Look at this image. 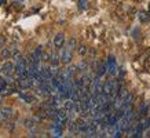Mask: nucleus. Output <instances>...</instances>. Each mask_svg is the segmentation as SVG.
<instances>
[{
	"label": "nucleus",
	"instance_id": "nucleus-1",
	"mask_svg": "<svg viewBox=\"0 0 150 138\" xmlns=\"http://www.w3.org/2000/svg\"><path fill=\"white\" fill-rule=\"evenodd\" d=\"M59 60L64 65H69L73 60V51L69 50L68 47H62L61 53H59Z\"/></svg>",
	"mask_w": 150,
	"mask_h": 138
},
{
	"label": "nucleus",
	"instance_id": "nucleus-2",
	"mask_svg": "<svg viewBox=\"0 0 150 138\" xmlns=\"http://www.w3.org/2000/svg\"><path fill=\"white\" fill-rule=\"evenodd\" d=\"M17 84L21 90H29L35 86V80L32 78H19L17 79Z\"/></svg>",
	"mask_w": 150,
	"mask_h": 138
},
{
	"label": "nucleus",
	"instance_id": "nucleus-3",
	"mask_svg": "<svg viewBox=\"0 0 150 138\" xmlns=\"http://www.w3.org/2000/svg\"><path fill=\"white\" fill-rule=\"evenodd\" d=\"M55 122H59L62 124H68L69 122V112L66 109H64L62 106L57 109V116H55Z\"/></svg>",
	"mask_w": 150,
	"mask_h": 138
},
{
	"label": "nucleus",
	"instance_id": "nucleus-4",
	"mask_svg": "<svg viewBox=\"0 0 150 138\" xmlns=\"http://www.w3.org/2000/svg\"><path fill=\"white\" fill-rule=\"evenodd\" d=\"M106 64H108V73L112 75V76H116L118 72V68H117V64H116V60H114L113 55H110L109 58H108Z\"/></svg>",
	"mask_w": 150,
	"mask_h": 138
},
{
	"label": "nucleus",
	"instance_id": "nucleus-5",
	"mask_svg": "<svg viewBox=\"0 0 150 138\" xmlns=\"http://www.w3.org/2000/svg\"><path fill=\"white\" fill-rule=\"evenodd\" d=\"M64 127H65V124L54 120V124L51 126V135H52V137H62V134H64Z\"/></svg>",
	"mask_w": 150,
	"mask_h": 138
},
{
	"label": "nucleus",
	"instance_id": "nucleus-6",
	"mask_svg": "<svg viewBox=\"0 0 150 138\" xmlns=\"http://www.w3.org/2000/svg\"><path fill=\"white\" fill-rule=\"evenodd\" d=\"M14 70H15V64L10 62V61H6L3 66H1V75H4L6 78L7 76H13Z\"/></svg>",
	"mask_w": 150,
	"mask_h": 138
},
{
	"label": "nucleus",
	"instance_id": "nucleus-7",
	"mask_svg": "<svg viewBox=\"0 0 150 138\" xmlns=\"http://www.w3.org/2000/svg\"><path fill=\"white\" fill-rule=\"evenodd\" d=\"M54 48H57V50H61L62 47H64L65 44V35L64 33H58V35H55L54 36Z\"/></svg>",
	"mask_w": 150,
	"mask_h": 138
},
{
	"label": "nucleus",
	"instance_id": "nucleus-8",
	"mask_svg": "<svg viewBox=\"0 0 150 138\" xmlns=\"http://www.w3.org/2000/svg\"><path fill=\"white\" fill-rule=\"evenodd\" d=\"M11 115H13V110H11V108H1L0 109V119L1 120H7L11 117Z\"/></svg>",
	"mask_w": 150,
	"mask_h": 138
},
{
	"label": "nucleus",
	"instance_id": "nucleus-9",
	"mask_svg": "<svg viewBox=\"0 0 150 138\" xmlns=\"http://www.w3.org/2000/svg\"><path fill=\"white\" fill-rule=\"evenodd\" d=\"M73 104H74V101H73V100L66 98V100H64V102H62V108H64V109H66L68 112H72V110H73Z\"/></svg>",
	"mask_w": 150,
	"mask_h": 138
},
{
	"label": "nucleus",
	"instance_id": "nucleus-10",
	"mask_svg": "<svg viewBox=\"0 0 150 138\" xmlns=\"http://www.w3.org/2000/svg\"><path fill=\"white\" fill-rule=\"evenodd\" d=\"M59 62H61V60H59V55L57 54V53H52V54L50 55V64H51V66H58Z\"/></svg>",
	"mask_w": 150,
	"mask_h": 138
},
{
	"label": "nucleus",
	"instance_id": "nucleus-11",
	"mask_svg": "<svg viewBox=\"0 0 150 138\" xmlns=\"http://www.w3.org/2000/svg\"><path fill=\"white\" fill-rule=\"evenodd\" d=\"M106 72H108V64H106V62H103V64H99V66H98V70H96V75L102 78V76L106 73Z\"/></svg>",
	"mask_w": 150,
	"mask_h": 138
},
{
	"label": "nucleus",
	"instance_id": "nucleus-12",
	"mask_svg": "<svg viewBox=\"0 0 150 138\" xmlns=\"http://www.w3.org/2000/svg\"><path fill=\"white\" fill-rule=\"evenodd\" d=\"M1 58L3 60H7V58H11V51H10V47L7 48V47H3L1 48Z\"/></svg>",
	"mask_w": 150,
	"mask_h": 138
},
{
	"label": "nucleus",
	"instance_id": "nucleus-13",
	"mask_svg": "<svg viewBox=\"0 0 150 138\" xmlns=\"http://www.w3.org/2000/svg\"><path fill=\"white\" fill-rule=\"evenodd\" d=\"M66 47H68L69 50H72V51L76 50V47H77V41H76V39H74V37H72V39H69L68 46H66Z\"/></svg>",
	"mask_w": 150,
	"mask_h": 138
},
{
	"label": "nucleus",
	"instance_id": "nucleus-14",
	"mask_svg": "<svg viewBox=\"0 0 150 138\" xmlns=\"http://www.w3.org/2000/svg\"><path fill=\"white\" fill-rule=\"evenodd\" d=\"M88 7V0H79V9L86 10Z\"/></svg>",
	"mask_w": 150,
	"mask_h": 138
},
{
	"label": "nucleus",
	"instance_id": "nucleus-15",
	"mask_svg": "<svg viewBox=\"0 0 150 138\" xmlns=\"http://www.w3.org/2000/svg\"><path fill=\"white\" fill-rule=\"evenodd\" d=\"M147 109H149V104H147V102H145V104H143V106L141 108V112H139V115H141V116H145L146 112H147Z\"/></svg>",
	"mask_w": 150,
	"mask_h": 138
},
{
	"label": "nucleus",
	"instance_id": "nucleus-16",
	"mask_svg": "<svg viewBox=\"0 0 150 138\" xmlns=\"http://www.w3.org/2000/svg\"><path fill=\"white\" fill-rule=\"evenodd\" d=\"M142 123H143V129H145V130L150 129V117H147V119H145V120H143V122H142Z\"/></svg>",
	"mask_w": 150,
	"mask_h": 138
},
{
	"label": "nucleus",
	"instance_id": "nucleus-17",
	"mask_svg": "<svg viewBox=\"0 0 150 138\" xmlns=\"http://www.w3.org/2000/svg\"><path fill=\"white\" fill-rule=\"evenodd\" d=\"M47 61H50V55L47 54V53H43V55H41V62H47Z\"/></svg>",
	"mask_w": 150,
	"mask_h": 138
},
{
	"label": "nucleus",
	"instance_id": "nucleus-18",
	"mask_svg": "<svg viewBox=\"0 0 150 138\" xmlns=\"http://www.w3.org/2000/svg\"><path fill=\"white\" fill-rule=\"evenodd\" d=\"M79 53H80L81 55H84L87 53V47L86 46H80V47H79Z\"/></svg>",
	"mask_w": 150,
	"mask_h": 138
},
{
	"label": "nucleus",
	"instance_id": "nucleus-19",
	"mask_svg": "<svg viewBox=\"0 0 150 138\" xmlns=\"http://www.w3.org/2000/svg\"><path fill=\"white\" fill-rule=\"evenodd\" d=\"M139 18H141V21H147V15H146V13H141L139 14Z\"/></svg>",
	"mask_w": 150,
	"mask_h": 138
},
{
	"label": "nucleus",
	"instance_id": "nucleus-20",
	"mask_svg": "<svg viewBox=\"0 0 150 138\" xmlns=\"http://www.w3.org/2000/svg\"><path fill=\"white\" fill-rule=\"evenodd\" d=\"M4 43H6V37L4 36H0V48L4 46Z\"/></svg>",
	"mask_w": 150,
	"mask_h": 138
},
{
	"label": "nucleus",
	"instance_id": "nucleus-21",
	"mask_svg": "<svg viewBox=\"0 0 150 138\" xmlns=\"http://www.w3.org/2000/svg\"><path fill=\"white\" fill-rule=\"evenodd\" d=\"M4 3H6V0H0V6H1V4H4Z\"/></svg>",
	"mask_w": 150,
	"mask_h": 138
},
{
	"label": "nucleus",
	"instance_id": "nucleus-22",
	"mask_svg": "<svg viewBox=\"0 0 150 138\" xmlns=\"http://www.w3.org/2000/svg\"><path fill=\"white\" fill-rule=\"evenodd\" d=\"M3 102V95H0V104Z\"/></svg>",
	"mask_w": 150,
	"mask_h": 138
},
{
	"label": "nucleus",
	"instance_id": "nucleus-23",
	"mask_svg": "<svg viewBox=\"0 0 150 138\" xmlns=\"http://www.w3.org/2000/svg\"><path fill=\"white\" fill-rule=\"evenodd\" d=\"M0 75H1V68H0Z\"/></svg>",
	"mask_w": 150,
	"mask_h": 138
},
{
	"label": "nucleus",
	"instance_id": "nucleus-24",
	"mask_svg": "<svg viewBox=\"0 0 150 138\" xmlns=\"http://www.w3.org/2000/svg\"><path fill=\"white\" fill-rule=\"evenodd\" d=\"M149 137H150V135H149Z\"/></svg>",
	"mask_w": 150,
	"mask_h": 138
}]
</instances>
